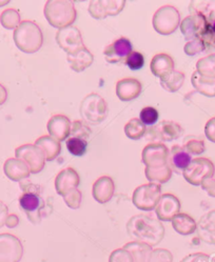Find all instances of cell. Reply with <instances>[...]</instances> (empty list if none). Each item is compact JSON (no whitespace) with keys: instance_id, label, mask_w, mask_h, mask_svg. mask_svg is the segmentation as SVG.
<instances>
[{"instance_id":"cell-28","label":"cell","mask_w":215,"mask_h":262,"mask_svg":"<svg viewBox=\"0 0 215 262\" xmlns=\"http://www.w3.org/2000/svg\"><path fill=\"white\" fill-rule=\"evenodd\" d=\"M172 227L174 231L183 236L193 234L198 229V223L188 214L180 213L172 219Z\"/></svg>"},{"instance_id":"cell-11","label":"cell","mask_w":215,"mask_h":262,"mask_svg":"<svg viewBox=\"0 0 215 262\" xmlns=\"http://www.w3.org/2000/svg\"><path fill=\"white\" fill-rule=\"evenodd\" d=\"M169 148L161 142H151L145 146L142 161L148 168H161L169 165Z\"/></svg>"},{"instance_id":"cell-45","label":"cell","mask_w":215,"mask_h":262,"mask_svg":"<svg viewBox=\"0 0 215 262\" xmlns=\"http://www.w3.org/2000/svg\"><path fill=\"white\" fill-rule=\"evenodd\" d=\"M150 262H173V255L169 250L155 249L152 252Z\"/></svg>"},{"instance_id":"cell-21","label":"cell","mask_w":215,"mask_h":262,"mask_svg":"<svg viewBox=\"0 0 215 262\" xmlns=\"http://www.w3.org/2000/svg\"><path fill=\"white\" fill-rule=\"evenodd\" d=\"M115 193V183L109 176H102L97 179L92 188L93 198L100 203L109 202Z\"/></svg>"},{"instance_id":"cell-22","label":"cell","mask_w":215,"mask_h":262,"mask_svg":"<svg viewBox=\"0 0 215 262\" xmlns=\"http://www.w3.org/2000/svg\"><path fill=\"white\" fill-rule=\"evenodd\" d=\"M4 172L12 181H23L31 174L27 163L18 158H9L4 164Z\"/></svg>"},{"instance_id":"cell-9","label":"cell","mask_w":215,"mask_h":262,"mask_svg":"<svg viewBox=\"0 0 215 262\" xmlns=\"http://www.w3.org/2000/svg\"><path fill=\"white\" fill-rule=\"evenodd\" d=\"M184 133V128L178 122L164 120L158 125L150 126L146 132V138L151 141H173L179 139Z\"/></svg>"},{"instance_id":"cell-10","label":"cell","mask_w":215,"mask_h":262,"mask_svg":"<svg viewBox=\"0 0 215 262\" xmlns=\"http://www.w3.org/2000/svg\"><path fill=\"white\" fill-rule=\"evenodd\" d=\"M16 158L27 163L32 174L41 173L46 164V157L44 152L35 144H24L18 146L15 151Z\"/></svg>"},{"instance_id":"cell-47","label":"cell","mask_w":215,"mask_h":262,"mask_svg":"<svg viewBox=\"0 0 215 262\" xmlns=\"http://www.w3.org/2000/svg\"><path fill=\"white\" fill-rule=\"evenodd\" d=\"M181 262H214L212 258L204 253H193L186 256Z\"/></svg>"},{"instance_id":"cell-8","label":"cell","mask_w":215,"mask_h":262,"mask_svg":"<svg viewBox=\"0 0 215 262\" xmlns=\"http://www.w3.org/2000/svg\"><path fill=\"white\" fill-rule=\"evenodd\" d=\"M19 205L34 224L41 223L43 217L46 216V201L36 192L25 191L19 198Z\"/></svg>"},{"instance_id":"cell-5","label":"cell","mask_w":215,"mask_h":262,"mask_svg":"<svg viewBox=\"0 0 215 262\" xmlns=\"http://www.w3.org/2000/svg\"><path fill=\"white\" fill-rule=\"evenodd\" d=\"M162 197V186L158 183H146L136 188L132 195V202L141 211L151 212Z\"/></svg>"},{"instance_id":"cell-42","label":"cell","mask_w":215,"mask_h":262,"mask_svg":"<svg viewBox=\"0 0 215 262\" xmlns=\"http://www.w3.org/2000/svg\"><path fill=\"white\" fill-rule=\"evenodd\" d=\"M82 200H83V194L78 189L73 190L64 196L65 203L72 210L80 209L81 204H82Z\"/></svg>"},{"instance_id":"cell-49","label":"cell","mask_w":215,"mask_h":262,"mask_svg":"<svg viewBox=\"0 0 215 262\" xmlns=\"http://www.w3.org/2000/svg\"><path fill=\"white\" fill-rule=\"evenodd\" d=\"M201 186L204 191L207 192V194L210 197H215V179L214 178H208L204 180Z\"/></svg>"},{"instance_id":"cell-3","label":"cell","mask_w":215,"mask_h":262,"mask_svg":"<svg viewBox=\"0 0 215 262\" xmlns=\"http://www.w3.org/2000/svg\"><path fill=\"white\" fill-rule=\"evenodd\" d=\"M45 16L48 23L57 29L72 26L76 20V9L73 2L68 0H50L45 5Z\"/></svg>"},{"instance_id":"cell-4","label":"cell","mask_w":215,"mask_h":262,"mask_svg":"<svg viewBox=\"0 0 215 262\" xmlns=\"http://www.w3.org/2000/svg\"><path fill=\"white\" fill-rule=\"evenodd\" d=\"M108 103L96 93L86 96L81 104V115L88 124H100L108 116Z\"/></svg>"},{"instance_id":"cell-33","label":"cell","mask_w":215,"mask_h":262,"mask_svg":"<svg viewBox=\"0 0 215 262\" xmlns=\"http://www.w3.org/2000/svg\"><path fill=\"white\" fill-rule=\"evenodd\" d=\"M145 174L147 179L152 183L163 184L169 181L172 177V170L170 165L161 168H145Z\"/></svg>"},{"instance_id":"cell-12","label":"cell","mask_w":215,"mask_h":262,"mask_svg":"<svg viewBox=\"0 0 215 262\" xmlns=\"http://www.w3.org/2000/svg\"><path fill=\"white\" fill-rule=\"evenodd\" d=\"M24 256V246L16 236L0 234V262H19Z\"/></svg>"},{"instance_id":"cell-51","label":"cell","mask_w":215,"mask_h":262,"mask_svg":"<svg viewBox=\"0 0 215 262\" xmlns=\"http://www.w3.org/2000/svg\"><path fill=\"white\" fill-rule=\"evenodd\" d=\"M19 224V218L17 215L15 214H11L8 216L7 220H6V226L9 228V229H14L16 228Z\"/></svg>"},{"instance_id":"cell-7","label":"cell","mask_w":215,"mask_h":262,"mask_svg":"<svg viewBox=\"0 0 215 262\" xmlns=\"http://www.w3.org/2000/svg\"><path fill=\"white\" fill-rule=\"evenodd\" d=\"M215 174L214 163L208 158H195L183 172L186 181L192 185L199 186L208 178H213Z\"/></svg>"},{"instance_id":"cell-32","label":"cell","mask_w":215,"mask_h":262,"mask_svg":"<svg viewBox=\"0 0 215 262\" xmlns=\"http://www.w3.org/2000/svg\"><path fill=\"white\" fill-rule=\"evenodd\" d=\"M185 74L180 71H173L167 76L161 78V84L162 86L170 93L178 92L185 82Z\"/></svg>"},{"instance_id":"cell-2","label":"cell","mask_w":215,"mask_h":262,"mask_svg":"<svg viewBox=\"0 0 215 262\" xmlns=\"http://www.w3.org/2000/svg\"><path fill=\"white\" fill-rule=\"evenodd\" d=\"M13 38L16 47L27 54L39 51L44 43V35L41 28L31 20L22 21L14 30Z\"/></svg>"},{"instance_id":"cell-29","label":"cell","mask_w":215,"mask_h":262,"mask_svg":"<svg viewBox=\"0 0 215 262\" xmlns=\"http://www.w3.org/2000/svg\"><path fill=\"white\" fill-rule=\"evenodd\" d=\"M191 82L193 88L200 94L207 97H215V78L206 77L199 74L198 72H194L192 74Z\"/></svg>"},{"instance_id":"cell-19","label":"cell","mask_w":215,"mask_h":262,"mask_svg":"<svg viewBox=\"0 0 215 262\" xmlns=\"http://www.w3.org/2000/svg\"><path fill=\"white\" fill-rule=\"evenodd\" d=\"M72 123L66 115H54L47 124L50 136L58 141H64L71 135Z\"/></svg>"},{"instance_id":"cell-18","label":"cell","mask_w":215,"mask_h":262,"mask_svg":"<svg viewBox=\"0 0 215 262\" xmlns=\"http://www.w3.org/2000/svg\"><path fill=\"white\" fill-rule=\"evenodd\" d=\"M132 52V43L126 38L121 37L111 45L107 46L104 51L105 59L109 63H117L126 59L129 54Z\"/></svg>"},{"instance_id":"cell-1","label":"cell","mask_w":215,"mask_h":262,"mask_svg":"<svg viewBox=\"0 0 215 262\" xmlns=\"http://www.w3.org/2000/svg\"><path fill=\"white\" fill-rule=\"evenodd\" d=\"M127 232L133 241L146 243L151 248L160 245L165 237V227L162 221L146 214L131 217L127 223Z\"/></svg>"},{"instance_id":"cell-20","label":"cell","mask_w":215,"mask_h":262,"mask_svg":"<svg viewBox=\"0 0 215 262\" xmlns=\"http://www.w3.org/2000/svg\"><path fill=\"white\" fill-rule=\"evenodd\" d=\"M143 90L142 82L135 78L121 79L116 84V95L122 101H131L138 98Z\"/></svg>"},{"instance_id":"cell-25","label":"cell","mask_w":215,"mask_h":262,"mask_svg":"<svg viewBox=\"0 0 215 262\" xmlns=\"http://www.w3.org/2000/svg\"><path fill=\"white\" fill-rule=\"evenodd\" d=\"M150 69L154 76L163 78L174 71V60L168 54H156L151 60Z\"/></svg>"},{"instance_id":"cell-43","label":"cell","mask_w":215,"mask_h":262,"mask_svg":"<svg viewBox=\"0 0 215 262\" xmlns=\"http://www.w3.org/2000/svg\"><path fill=\"white\" fill-rule=\"evenodd\" d=\"M183 147L185 148V151L187 153H189L190 155H201L205 152V149H206L205 142L200 139L188 140L184 144Z\"/></svg>"},{"instance_id":"cell-26","label":"cell","mask_w":215,"mask_h":262,"mask_svg":"<svg viewBox=\"0 0 215 262\" xmlns=\"http://www.w3.org/2000/svg\"><path fill=\"white\" fill-rule=\"evenodd\" d=\"M67 60L74 72L81 73L93 63L94 56L87 48H84L73 54H68Z\"/></svg>"},{"instance_id":"cell-35","label":"cell","mask_w":215,"mask_h":262,"mask_svg":"<svg viewBox=\"0 0 215 262\" xmlns=\"http://www.w3.org/2000/svg\"><path fill=\"white\" fill-rule=\"evenodd\" d=\"M197 72L203 76L215 78V53L201 58L197 62Z\"/></svg>"},{"instance_id":"cell-48","label":"cell","mask_w":215,"mask_h":262,"mask_svg":"<svg viewBox=\"0 0 215 262\" xmlns=\"http://www.w3.org/2000/svg\"><path fill=\"white\" fill-rule=\"evenodd\" d=\"M205 135L209 141L215 143V117L207 121L205 125Z\"/></svg>"},{"instance_id":"cell-36","label":"cell","mask_w":215,"mask_h":262,"mask_svg":"<svg viewBox=\"0 0 215 262\" xmlns=\"http://www.w3.org/2000/svg\"><path fill=\"white\" fill-rule=\"evenodd\" d=\"M21 23V14L15 9H7L0 14V24L7 30H15Z\"/></svg>"},{"instance_id":"cell-15","label":"cell","mask_w":215,"mask_h":262,"mask_svg":"<svg viewBox=\"0 0 215 262\" xmlns=\"http://www.w3.org/2000/svg\"><path fill=\"white\" fill-rule=\"evenodd\" d=\"M181 31L187 41L202 38L207 31L208 24L199 15H189L181 23Z\"/></svg>"},{"instance_id":"cell-34","label":"cell","mask_w":215,"mask_h":262,"mask_svg":"<svg viewBox=\"0 0 215 262\" xmlns=\"http://www.w3.org/2000/svg\"><path fill=\"white\" fill-rule=\"evenodd\" d=\"M125 134L132 140H139L146 135L147 126L140 120V118H132L125 125Z\"/></svg>"},{"instance_id":"cell-50","label":"cell","mask_w":215,"mask_h":262,"mask_svg":"<svg viewBox=\"0 0 215 262\" xmlns=\"http://www.w3.org/2000/svg\"><path fill=\"white\" fill-rule=\"evenodd\" d=\"M9 216V209L7 204L0 200V229L6 226V220Z\"/></svg>"},{"instance_id":"cell-37","label":"cell","mask_w":215,"mask_h":262,"mask_svg":"<svg viewBox=\"0 0 215 262\" xmlns=\"http://www.w3.org/2000/svg\"><path fill=\"white\" fill-rule=\"evenodd\" d=\"M66 144L69 152L74 156H83L87 152L88 141L85 139L77 138V137H70L66 141Z\"/></svg>"},{"instance_id":"cell-41","label":"cell","mask_w":215,"mask_h":262,"mask_svg":"<svg viewBox=\"0 0 215 262\" xmlns=\"http://www.w3.org/2000/svg\"><path fill=\"white\" fill-rule=\"evenodd\" d=\"M206 50H207V48H206V45H205V41L203 40V38H197V39H193L191 41H188L184 48V51H185L186 55H188V56H195Z\"/></svg>"},{"instance_id":"cell-40","label":"cell","mask_w":215,"mask_h":262,"mask_svg":"<svg viewBox=\"0 0 215 262\" xmlns=\"http://www.w3.org/2000/svg\"><path fill=\"white\" fill-rule=\"evenodd\" d=\"M126 66L129 67L130 70L132 71H138L141 70L144 64H145V57L144 55L140 52H136V51H132L128 57L125 60Z\"/></svg>"},{"instance_id":"cell-53","label":"cell","mask_w":215,"mask_h":262,"mask_svg":"<svg viewBox=\"0 0 215 262\" xmlns=\"http://www.w3.org/2000/svg\"><path fill=\"white\" fill-rule=\"evenodd\" d=\"M9 2H4V3H0V6H4V5H7Z\"/></svg>"},{"instance_id":"cell-39","label":"cell","mask_w":215,"mask_h":262,"mask_svg":"<svg viewBox=\"0 0 215 262\" xmlns=\"http://www.w3.org/2000/svg\"><path fill=\"white\" fill-rule=\"evenodd\" d=\"M160 117L159 111L153 106H146L141 111L140 114V120L146 125V126H153L156 122H158Z\"/></svg>"},{"instance_id":"cell-23","label":"cell","mask_w":215,"mask_h":262,"mask_svg":"<svg viewBox=\"0 0 215 262\" xmlns=\"http://www.w3.org/2000/svg\"><path fill=\"white\" fill-rule=\"evenodd\" d=\"M197 231L204 242L215 246V210L206 213L200 219Z\"/></svg>"},{"instance_id":"cell-46","label":"cell","mask_w":215,"mask_h":262,"mask_svg":"<svg viewBox=\"0 0 215 262\" xmlns=\"http://www.w3.org/2000/svg\"><path fill=\"white\" fill-rule=\"evenodd\" d=\"M202 38L205 41L206 48L215 49V21L208 25L207 31Z\"/></svg>"},{"instance_id":"cell-16","label":"cell","mask_w":215,"mask_h":262,"mask_svg":"<svg viewBox=\"0 0 215 262\" xmlns=\"http://www.w3.org/2000/svg\"><path fill=\"white\" fill-rule=\"evenodd\" d=\"M181 201L173 194L162 195L159 204L156 205L155 213L160 221H172V219L180 214Z\"/></svg>"},{"instance_id":"cell-17","label":"cell","mask_w":215,"mask_h":262,"mask_svg":"<svg viewBox=\"0 0 215 262\" xmlns=\"http://www.w3.org/2000/svg\"><path fill=\"white\" fill-rule=\"evenodd\" d=\"M81 178L73 167L64 168L55 178V190L58 195L65 196L73 190L78 189Z\"/></svg>"},{"instance_id":"cell-52","label":"cell","mask_w":215,"mask_h":262,"mask_svg":"<svg viewBox=\"0 0 215 262\" xmlns=\"http://www.w3.org/2000/svg\"><path fill=\"white\" fill-rule=\"evenodd\" d=\"M8 99V92L7 89L0 83V105H3Z\"/></svg>"},{"instance_id":"cell-44","label":"cell","mask_w":215,"mask_h":262,"mask_svg":"<svg viewBox=\"0 0 215 262\" xmlns=\"http://www.w3.org/2000/svg\"><path fill=\"white\" fill-rule=\"evenodd\" d=\"M109 262H134L131 253L124 248L114 250L109 257Z\"/></svg>"},{"instance_id":"cell-6","label":"cell","mask_w":215,"mask_h":262,"mask_svg":"<svg viewBox=\"0 0 215 262\" xmlns=\"http://www.w3.org/2000/svg\"><path fill=\"white\" fill-rule=\"evenodd\" d=\"M154 30L162 35H170L181 25V14L173 6H163L153 15Z\"/></svg>"},{"instance_id":"cell-38","label":"cell","mask_w":215,"mask_h":262,"mask_svg":"<svg viewBox=\"0 0 215 262\" xmlns=\"http://www.w3.org/2000/svg\"><path fill=\"white\" fill-rule=\"evenodd\" d=\"M91 133L92 130L88 125V123L82 120H76L72 123V127H71V134L73 135L72 137H77V138L88 140V138L91 136Z\"/></svg>"},{"instance_id":"cell-27","label":"cell","mask_w":215,"mask_h":262,"mask_svg":"<svg viewBox=\"0 0 215 262\" xmlns=\"http://www.w3.org/2000/svg\"><path fill=\"white\" fill-rule=\"evenodd\" d=\"M35 145L42 149L45 154L46 160L48 161H53L60 156L62 152L61 142L49 135L37 138L35 141Z\"/></svg>"},{"instance_id":"cell-24","label":"cell","mask_w":215,"mask_h":262,"mask_svg":"<svg viewBox=\"0 0 215 262\" xmlns=\"http://www.w3.org/2000/svg\"><path fill=\"white\" fill-rule=\"evenodd\" d=\"M192 157L189 153L185 151V148L181 145H173L169 153V165L172 171L177 173H183L184 170L191 163Z\"/></svg>"},{"instance_id":"cell-14","label":"cell","mask_w":215,"mask_h":262,"mask_svg":"<svg viewBox=\"0 0 215 262\" xmlns=\"http://www.w3.org/2000/svg\"><path fill=\"white\" fill-rule=\"evenodd\" d=\"M123 0H94L89 5V13L95 19H104L108 16L119 15L125 8Z\"/></svg>"},{"instance_id":"cell-13","label":"cell","mask_w":215,"mask_h":262,"mask_svg":"<svg viewBox=\"0 0 215 262\" xmlns=\"http://www.w3.org/2000/svg\"><path fill=\"white\" fill-rule=\"evenodd\" d=\"M56 41L66 53L73 54L85 47L82 33L76 27L70 26L61 29L56 34Z\"/></svg>"},{"instance_id":"cell-31","label":"cell","mask_w":215,"mask_h":262,"mask_svg":"<svg viewBox=\"0 0 215 262\" xmlns=\"http://www.w3.org/2000/svg\"><path fill=\"white\" fill-rule=\"evenodd\" d=\"M124 249L129 251L133 257L134 262H150L152 255V248L146 243L139 241H131L124 246Z\"/></svg>"},{"instance_id":"cell-30","label":"cell","mask_w":215,"mask_h":262,"mask_svg":"<svg viewBox=\"0 0 215 262\" xmlns=\"http://www.w3.org/2000/svg\"><path fill=\"white\" fill-rule=\"evenodd\" d=\"M189 11L192 15L203 17L208 25L215 21V0L214 2H191Z\"/></svg>"}]
</instances>
